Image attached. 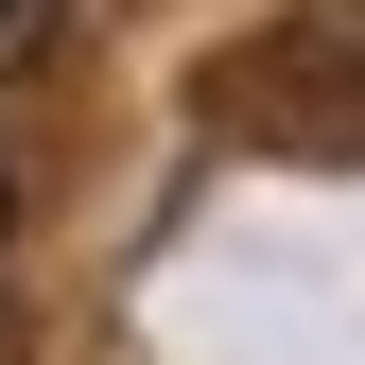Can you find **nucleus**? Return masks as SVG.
I'll return each mask as SVG.
<instances>
[{
  "label": "nucleus",
  "mask_w": 365,
  "mask_h": 365,
  "mask_svg": "<svg viewBox=\"0 0 365 365\" xmlns=\"http://www.w3.org/2000/svg\"><path fill=\"white\" fill-rule=\"evenodd\" d=\"M53 35H70V0H0V70H35Z\"/></svg>",
  "instance_id": "obj_1"
},
{
  "label": "nucleus",
  "mask_w": 365,
  "mask_h": 365,
  "mask_svg": "<svg viewBox=\"0 0 365 365\" xmlns=\"http://www.w3.org/2000/svg\"><path fill=\"white\" fill-rule=\"evenodd\" d=\"M0 244H18V174H0Z\"/></svg>",
  "instance_id": "obj_2"
}]
</instances>
